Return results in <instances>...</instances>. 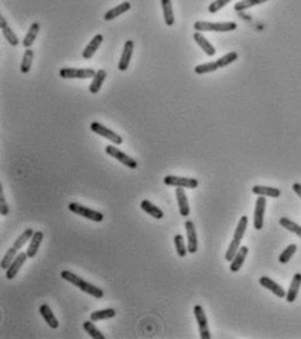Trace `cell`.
Masks as SVG:
<instances>
[{
    "mask_svg": "<svg viewBox=\"0 0 301 339\" xmlns=\"http://www.w3.org/2000/svg\"><path fill=\"white\" fill-rule=\"evenodd\" d=\"M16 253H17V249L15 247L9 248L8 251L5 252L4 257L1 258V264H0V268L3 269V270H7V269L11 266V264L13 262V260L16 258Z\"/></svg>",
    "mask_w": 301,
    "mask_h": 339,
    "instance_id": "cell-33",
    "label": "cell"
},
{
    "mask_svg": "<svg viewBox=\"0 0 301 339\" xmlns=\"http://www.w3.org/2000/svg\"><path fill=\"white\" fill-rule=\"evenodd\" d=\"M253 193L257 194V196H265V197H272V198H276V197L280 196V189L279 188H272V187H265V185H254L252 188Z\"/></svg>",
    "mask_w": 301,
    "mask_h": 339,
    "instance_id": "cell-22",
    "label": "cell"
},
{
    "mask_svg": "<svg viewBox=\"0 0 301 339\" xmlns=\"http://www.w3.org/2000/svg\"><path fill=\"white\" fill-rule=\"evenodd\" d=\"M38 32H39V24H38V22H33V24L30 25L29 30H28V34H26L25 38H24V41H22V46L26 47V48H30V46L35 42Z\"/></svg>",
    "mask_w": 301,
    "mask_h": 339,
    "instance_id": "cell-27",
    "label": "cell"
},
{
    "mask_svg": "<svg viewBox=\"0 0 301 339\" xmlns=\"http://www.w3.org/2000/svg\"><path fill=\"white\" fill-rule=\"evenodd\" d=\"M176 198H177V205H179V211L183 217H188L189 213H190V208H189L188 198H187V194H185L184 188L181 187H177L176 188Z\"/></svg>",
    "mask_w": 301,
    "mask_h": 339,
    "instance_id": "cell-15",
    "label": "cell"
},
{
    "mask_svg": "<svg viewBox=\"0 0 301 339\" xmlns=\"http://www.w3.org/2000/svg\"><path fill=\"white\" fill-rule=\"evenodd\" d=\"M141 209H143L145 213L149 214L150 217L155 218V219H162L164 215L162 209H159L158 206H155L154 204L149 201V200H143V201H141Z\"/></svg>",
    "mask_w": 301,
    "mask_h": 339,
    "instance_id": "cell-24",
    "label": "cell"
},
{
    "mask_svg": "<svg viewBox=\"0 0 301 339\" xmlns=\"http://www.w3.org/2000/svg\"><path fill=\"white\" fill-rule=\"evenodd\" d=\"M162 8H163L164 21L168 26H172L175 24V17H174V11H172L171 0H160Z\"/></svg>",
    "mask_w": 301,
    "mask_h": 339,
    "instance_id": "cell-28",
    "label": "cell"
},
{
    "mask_svg": "<svg viewBox=\"0 0 301 339\" xmlns=\"http://www.w3.org/2000/svg\"><path fill=\"white\" fill-rule=\"evenodd\" d=\"M103 42V35L102 34H96L95 37L93 38L92 41L89 42V45L85 47L84 52H82V58L84 59H92L96 50L99 48L100 43Z\"/></svg>",
    "mask_w": 301,
    "mask_h": 339,
    "instance_id": "cell-20",
    "label": "cell"
},
{
    "mask_svg": "<svg viewBox=\"0 0 301 339\" xmlns=\"http://www.w3.org/2000/svg\"><path fill=\"white\" fill-rule=\"evenodd\" d=\"M106 153L109 154V157H112V158H115L116 161H119L120 163L124 164L126 167H129L132 168V170L138 167V162L136 159H133L132 157H129V155H127L126 153H123L122 150H119V149H117L116 146H113V145H107V146H106Z\"/></svg>",
    "mask_w": 301,
    "mask_h": 339,
    "instance_id": "cell-5",
    "label": "cell"
},
{
    "mask_svg": "<svg viewBox=\"0 0 301 339\" xmlns=\"http://www.w3.org/2000/svg\"><path fill=\"white\" fill-rule=\"evenodd\" d=\"M265 210H266V198L265 196H259L255 202L254 215H253V225L255 230H262L264 227Z\"/></svg>",
    "mask_w": 301,
    "mask_h": 339,
    "instance_id": "cell-10",
    "label": "cell"
},
{
    "mask_svg": "<svg viewBox=\"0 0 301 339\" xmlns=\"http://www.w3.org/2000/svg\"><path fill=\"white\" fill-rule=\"evenodd\" d=\"M238 52H228L227 55H224V56H222V58H219L217 60L218 65H219V68H223V67H227V65H230L231 63H234L235 60L238 59Z\"/></svg>",
    "mask_w": 301,
    "mask_h": 339,
    "instance_id": "cell-38",
    "label": "cell"
},
{
    "mask_svg": "<svg viewBox=\"0 0 301 339\" xmlns=\"http://www.w3.org/2000/svg\"><path fill=\"white\" fill-rule=\"evenodd\" d=\"M193 38H194V41L197 42V45L204 50V52H205L206 55H209V56H213V55H215V48H214V46L211 45V43L206 39L202 34L200 33V32H196L194 33V35H193Z\"/></svg>",
    "mask_w": 301,
    "mask_h": 339,
    "instance_id": "cell-21",
    "label": "cell"
},
{
    "mask_svg": "<svg viewBox=\"0 0 301 339\" xmlns=\"http://www.w3.org/2000/svg\"><path fill=\"white\" fill-rule=\"evenodd\" d=\"M238 28L235 22H209V21H197L194 24L196 32H232Z\"/></svg>",
    "mask_w": 301,
    "mask_h": 339,
    "instance_id": "cell-3",
    "label": "cell"
},
{
    "mask_svg": "<svg viewBox=\"0 0 301 339\" xmlns=\"http://www.w3.org/2000/svg\"><path fill=\"white\" fill-rule=\"evenodd\" d=\"M292 188H293V191H295V193H296L297 196H299L301 198V184H299V183H295Z\"/></svg>",
    "mask_w": 301,
    "mask_h": 339,
    "instance_id": "cell-42",
    "label": "cell"
},
{
    "mask_svg": "<svg viewBox=\"0 0 301 339\" xmlns=\"http://www.w3.org/2000/svg\"><path fill=\"white\" fill-rule=\"evenodd\" d=\"M34 59V51L32 48H28L24 54V58H22L21 63V73H28L32 68V63H33Z\"/></svg>",
    "mask_w": 301,
    "mask_h": 339,
    "instance_id": "cell-34",
    "label": "cell"
},
{
    "mask_svg": "<svg viewBox=\"0 0 301 339\" xmlns=\"http://www.w3.org/2000/svg\"><path fill=\"white\" fill-rule=\"evenodd\" d=\"M174 243H175L177 255H179L180 257H185L187 253H188V247H185L184 238H183L180 234L175 235V238H174Z\"/></svg>",
    "mask_w": 301,
    "mask_h": 339,
    "instance_id": "cell-37",
    "label": "cell"
},
{
    "mask_svg": "<svg viewBox=\"0 0 301 339\" xmlns=\"http://www.w3.org/2000/svg\"><path fill=\"white\" fill-rule=\"evenodd\" d=\"M247 227H248V218L245 217V215H243V217L240 218V221H238V226H236V230H235L234 239H232L230 247H228V249H227L226 252V261H230L231 262V261L234 260V257L236 256L238 249H240V244H241V240H243L244 235H245Z\"/></svg>",
    "mask_w": 301,
    "mask_h": 339,
    "instance_id": "cell-2",
    "label": "cell"
},
{
    "mask_svg": "<svg viewBox=\"0 0 301 339\" xmlns=\"http://www.w3.org/2000/svg\"><path fill=\"white\" fill-rule=\"evenodd\" d=\"M106 77H107V72H106L105 69H99V71L96 72L95 76L93 77L90 88H89V90H90L92 94H96V93L99 92L100 88H102V84H103V81L106 80Z\"/></svg>",
    "mask_w": 301,
    "mask_h": 339,
    "instance_id": "cell-26",
    "label": "cell"
},
{
    "mask_svg": "<svg viewBox=\"0 0 301 339\" xmlns=\"http://www.w3.org/2000/svg\"><path fill=\"white\" fill-rule=\"evenodd\" d=\"M296 251H297L296 244H289L288 247L285 248V251L282 252V255L279 256L280 264H287V262L292 258V256L296 253Z\"/></svg>",
    "mask_w": 301,
    "mask_h": 339,
    "instance_id": "cell-36",
    "label": "cell"
},
{
    "mask_svg": "<svg viewBox=\"0 0 301 339\" xmlns=\"http://www.w3.org/2000/svg\"><path fill=\"white\" fill-rule=\"evenodd\" d=\"M129 9H130L129 1H124V3H122V4H119L117 7H115V8L110 9V11L106 12L105 21H111V20L116 18L117 16H120V15H123V13L128 12Z\"/></svg>",
    "mask_w": 301,
    "mask_h": 339,
    "instance_id": "cell-23",
    "label": "cell"
},
{
    "mask_svg": "<svg viewBox=\"0 0 301 339\" xmlns=\"http://www.w3.org/2000/svg\"><path fill=\"white\" fill-rule=\"evenodd\" d=\"M259 285L265 287V289H268L269 291H271L278 297H285V295H287V292H285V289L282 286H279L276 282H274L272 279L268 278V276H261L259 278Z\"/></svg>",
    "mask_w": 301,
    "mask_h": 339,
    "instance_id": "cell-13",
    "label": "cell"
},
{
    "mask_svg": "<svg viewBox=\"0 0 301 339\" xmlns=\"http://www.w3.org/2000/svg\"><path fill=\"white\" fill-rule=\"evenodd\" d=\"M90 129H92L94 133L98 134V136H102V137L110 140V141L112 144H115V145H120V144L123 143L122 136H119V134L115 133L113 130L109 129L107 127L102 126L100 123L93 122L92 124H90Z\"/></svg>",
    "mask_w": 301,
    "mask_h": 339,
    "instance_id": "cell-7",
    "label": "cell"
},
{
    "mask_svg": "<svg viewBox=\"0 0 301 339\" xmlns=\"http://www.w3.org/2000/svg\"><path fill=\"white\" fill-rule=\"evenodd\" d=\"M231 0H214L213 3L209 5V12L210 13H217L219 9H222L224 5H227L230 3Z\"/></svg>",
    "mask_w": 301,
    "mask_h": 339,
    "instance_id": "cell-40",
    "label": "cell"
},
{
    "mask_svg": "<svg viewBox=\"0 0 301 339\" xmlns=\"http://www.w3.org/2000/svg\"><path fill=\"white\" fill-rule=\"evenodd\" d=\"M254 5H255V0H240L238 3H236V4H235V11L241 12V11H245V9H248V8H252V7H254Z\"/></svg>",
    "mask_w": 301,
    "mask_h": 339,
    "instance_id": "cell-39",
    "label": "cell"
},
{
    "mask_svg": "<svg viewBox=\"0 0 301 339\" xmlns=\"http://www.w3.org/2000/svg\"><path fill=\"white\" fill-rule=\"evenodd\" d=\"M60 275H62V278H63L64 281L69 282L71 285L79 287L81 291H84V292H86L88 295H90V296L96 297V299H102V297H103V291H102L99 287H96V286L84 281L82 278H79L75 273L69 272V270H63V272L60 273Z\"/></svg>",
    "mask_w": 301,
    "mask_h": 339,
    "instance_id": "cell-1",
    "label": "cell"
},
{
    "mask_svg": "<svg viewBox=\"0 0 301 339\" xmlns=\"http://www.w3.org/2000/svg\"><path fill=\"white\" fill-rule=\"evenodd\" d=\"M33 235H34L33 228H26V230L24 231V232H22V234L20 235V236H18L16 240H15L13 247L16 248L17 251H18V249H21V248L25 245V243H28L30 239L33 238Z\"/></svg>",
    "mask_w": 301,
    "mask_h": 339,
    "instance_id": "cell-30",
    "label": "cell"
},
{
    "mask_svg": "<svg viewBox=\"0 0 301 339\" xmlns=\"http://www.w3.org/2000/svg\"><path fill=\"white\" fill-rule=\"evenodd\" d=\"M218 68H219V65H218L217 62H210V63H204L197 65L194 68V72H196L197 75H204V73H211V72L217 71Z\"/></svg>",
    "mask_w": 301,
    "mask_h": 339,
    "instance_id": "cell-35",
    "label": "cell"
},
{
    "mask_svg": "<svg viewBox=\"0 0 301 339\" xmlns=\"http://www.w3.org/2000/svg\"><path fill=\"white\" fill-rule=\"evenodd\" d=\"M9 211L8 209V205H7V201H5L4 198V194H3V192L0 193V213H1V215L4 217V215H7Z\"/></svg>",
    "mask_w": 301,
    "mask_h": 339,
    "instance_id": "cell-41",
    "label": "cell"
},
{
    "mask_svg": "<svg viewBox=\"0 0 301 339\" xmlns=\"http://www.w3.org/2000/svg\"><path fill=\"white\" fill-rule=\"evenodd\" d=\"M68 209L71 210L72 213L77 214V215H81V217L86 218L89 221H93V222H102L103 221V214L100 211H96V210L89 209L86 206L81 205V204H77V202H71L68 205Z\"/></svg>",
    "mask_w": 301,
    "mask_h": 339,
    "instance_id": "cell-4",
    "label": "cell"
},
{
    "mask_svg": "<svg viewBox=\"0 0 301 339\" xmlns=\"http://www.w3.org/2000/svg\"><path fill=\"white\" fill-rule=\"evenodd\" d=\"M84 329H85V331L88 333L92 338H94V339H106V337L102 333H100L99 330H98V327L94 325V321H85L84 323Z\"/></svg>",
    "mask_w": 301,
    "mask_h": 339,
    "instance_id": "cell-32",
    "label": "cell"
},
{
    "mask_svg": "<svg viewBox=\"0 0 301 339\" xmlns=\"http://www.w3.org/2000/svg\"><path fill=\"white\" fill-rule=\"evenodd\" d=\"M265 1H268V0H255V5L262 4V3H265Z\"/></svg>",
    "mask_w": 301,
    "mask_h": 339,
    "instance_id": "cell-43",
    "label": "cell"
},
{
    "mask_svg": "<svg viewBox=\"0 0 301 339\" xmlns=\"http://www.w3.org/2000/svg\"><path fill=\"white\" fill-rule=\"evenodd\" d=\"M133 47L134 43L133 41H127L126 45H124V50H123L122 58H120V62H119V69L120 71H127L128 67H129L130 59H132V54H133Z\"/></svg>",
    "mask_w": 301,
    "mask_h": 339,
    "instance_id": "cell-14",
    "label": "cell"
},
{
    "mask_svg": "<svg viewBox=\"0 0 301 339\" xmlns=\"http://www.w3.org/2000/svg\"><path fill=\"white\" fill-rule=\"evenodd\" d=\"M279 225L282 227H285V230L291 231L293 234H296L299 238H301V226H299V225L293 222V221H291L288 218H280Z\"/></svg>",
    "mask_w": 301,
    "mask_h": 339,
    "instance_id": "cell-31",
    "label": "cell"
},
{
    "mask_svg": "<svg viewBox=\"0 0 301 339\" xmlns=\"http://www.w3.org/2000/svg\"><path fill=\"white\" fill-rule=\"evenodd\" d=\"M248 252H249L248 247H240V249L238 251L236 256L234 257V260L231 261V265H230L231 272L236 273L241 269V266L244 265V261H245V258H247Z\"/></svg>",
    "mask_w": 301,
    "mask_h": 339,
    "instance_id": "cell-19",
    "label": "cell"
},
{
    "mask_svg": "<svg viewBox=\"0 0 301 339\" xmlns=\"http://www.w3.org/2000/svg\"><path fill=\"white\" fill-rule=\"evenodd\" d=\"M301 287V274L300 273H296L292 278V282H291V286H289L288 292L285 295V300L288 303H293L296 300L297 293L300 291Z\"/></svg>",
    "mask_w": 301,
    "mask_h": 339,
    "instance_id": "cell-18",
    "label": "cell"
},
{
    "mask_svg": "<svg viewBox=\"0 0 301 339\" xmlns=\"http://www.w3.org/2000/svg\"><path fill=\"white\" fill-rule=\"evenodd\" d=\"M164 184L168 187H181V188L194 189L198 187V180L194 178H181V176L167 175L163 179Z\"/></svg>",
    "mask_w": 301,
    "mask_h": 339,
    "instance_id": "cell-6",
    "label": "cell"
},
{
    "mask_svg": "<svg viewBox=\"0 0 301 339\" xmlns=\"http://www.w3.org/2000/svg\"><path fill=\"white\" fill-rule=\"evenodd\" d=\"M116 316V310L112 309V308H109V309H102V310H95L90 314V320L94 321V323H98V321H102V320H107V318H112Z\"/></svg>",
    "mask_w": 301,
    "mask_h": 339,
    "instance_id": "cell-29",
    "label": "cell"
},
{
    "mask_svg": "<svg viewBox=\"0 0 301 339\" xmlns=\"http://www.w3.org/2000/svg\"><path fill=\"white\" fill-rule=\"evenodd\" d=\"M0 26H1V32L4 34L5 39H7L12 46H17V45H18V38H17V35L15 34V32L9 28L8 24H7V21H5V18L3 16L0 17Z\"/></svg>",
    "mask_w": 301,
    "mask_h": 339,
    "instance_id": "cell-25",
    "label": "cell"
},
{
    "mask_svg": "<svg viewBox=\"0 0 301 339\" xmlns=\"http://www.w3.org/2000/svg\"><path fill=\"white\" fill-rule=\"evenodd\" d=\"M94 69H77V68H62L59 75L62 79H92L95 76Z\"/></svg>",
    "mask_w": 301,
    "mask_h": 339,
    "instance_id": "cell-9",
    "label": "cell"
},
{
    "mask_svg": "<svg viewBox=\"0 0 301 339\" xmlns=\"http://www.w3.org/2000/svg\"><path fill=\"white\" fill-rule=\"evenodd\" d=\"M28 257H29V256H28L26 252H20V253L16 256V258L13 260L11 266L5 270V276H7V279H13V278L17 275V273L20 272V269L22 268V265L25 264V261L28 260Z\"/></svg>",
    "mask_w": 301,
    "mask_h": 339,
    "instance_id": "cell-11",
    "label": "cell"
},
{
    "mask_svg": "<svg viewBox=\"0 0 301 339\" xmlns=\"http://www.w3.org/2000/svg\"><path fill=\"white\" fill-rule=\"evenodd\" d=\"M185 230H187V236H188V253H196L198 248V242H197L196 227L192 221L185 222Z\"/></svg>",
    "mask_w": 301,
    "mask_h": 339,
    "instance_id": "cell-12",
    "label": "cell"
},
{
    "mask_svg": "<svg viewBox=\"0 0 301 339\" xmlns=\"http://www.w3.org/2000/svg\"><path fill=\"white\" fill-rule=\"evenodd\" d=\"M194 317L197 320V323H198V329H200V338L201 339H210L211 338V334H210L209 325H207V318H206L205 310L201 306L194 307Z\"/></svg>",
    "mask_w": 301,
    "mask_h": 339,
    "instance_id": "cell-8",
    "label": "cell"
},
{
    "mask_svg": "<svg viewBox=\"0 0 301 339\" xmlns=\"http://www.w3.org/2000/svg\"><path fill=\"white\" fill-rule=\"evenodd\" d=\"M43 239H45V234H43L42 231H35V232H34L33 238L30 239L29 248H28V251H26V253L29 256V258L35 257V255L38 253V249L41 247V244H42Z\"/></svg>",
    "mask_w": 301,
    "mask_h": 339,
    "instance_id": "cell-16",
    "label": "cell"
},
{
    "mask_svg": "<svg viewBox=\"0 0 301 339\" xmlns=\"http://www.w3.org/2000/svg\"><path fill=\"white\" fill-rule=\"evenodd\" d=\"M39 313L42 314L43 320L46 321V323L51 327V329H58L59 321H58V318H56V316L54 314V312L51 310L50 306L42 304V306L39 307Z\"/></svg>",
    "mask_w": 301,
    "mask_h": 339,
    "instance_id": "cell-17",
    "label": "cell"
}]
</instances>
